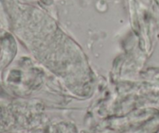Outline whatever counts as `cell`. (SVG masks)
Segmentation results:
<instances>
[{
  "label": "cell",
  "instance_id": "1",
  "mask_svg": "<svg viewBox=\"0 0 159 133\" xmlns=\"http://www.w3.org/2000/svg\"><path fill=\"white\" fill-rule=\"evenodd\" d=\"M1 46H2V41H0V49H1ZM2 62H0V65H1Z\"/></svg>",
  "mask_w": 159,
  "mask_h": 133
}]
</instances>
